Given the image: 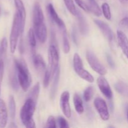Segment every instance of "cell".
I'll list each match as a JSON object with an SVG mask.
<instances>
[{
	"label": "cell",
	"instance_id": "obj_1",
	"mask_svg": "<svg viewBox=\"0 0 128 128\" xmlns=\"http://www.w3.org/2000/svg\"><path fill=\"white\" fill-rule=\"evenodd\" d=\"M14 62L20 86L24 92H26L32 82V79L28 68L26 62L22 59H14Z\"/></svg>",
	"mask_w": 128,
	"mask_h": 128
},
{
	"label": "cell",
	"instance_id": "obj_2",
	"mask_svg": "<svg viewBox=\"0 0 128 128\" xmlns=\"http://www.w3.org/2000/svg\"><path fill=\"white\" fill-rule=\"evenodd\" d=\"M36 102L34 100L28 98L21 108L20 111V118L22 124L26 128H36L35 122L33 120V115L36 109Z\"/></svg>",
	"mask_w": 128,
	"mask_h": 128
},
{
	"label": "cell",
	"instance_id": "obj_3",
	"mask_svg": "<svg viewBox=\"0 0 128 128\" xmlns=\"http://www.w3.org/2000/svg\"><path fill=\"white\" fill-rule=\"evenodd\" d=\"M22 28H21V18L18 12L16 11L14 15L13 21H12V28L10 36V51L11 53H14L16 51L19 36L22 34Z\"/></svg>",
	"mask_w": 128,
	"mask_h": 128
},
{
	"label": "cell",
	"instance_id": "obj_4",
	"mask_svg": "<svg viewBox=\"0 0 128 128\" xmlns=\"http://www.w3.org/2000/svg\"><path fill=\"white\" fill-rule=\"evenodd\" d=\"M73 67L76 73L82 80L90 83L94 82L93 76L84 68L82 60L78 53H75L74 55Z\"/></svg>",
	"mask_w": 128,
	"mask_h": 128
},
{
	"label": "cell",
	"instance_id": "obj_5",
	"mask_svg": "<svg viewBox=\"0 0 128 128\" xmlns=\"http://www.w3.org/2000/svg\"><path fill=\"white\" fill-rule=\"evenodd\" d=\"M86 57L88 62L93 71L101 76H104L107 74L108 71L106 68L101 63L96 55L92 51L88 50L86 51Z\"/></svg>",
	"mask_w": 128,
	"mask_h": 128
},
{
	"label": "cell",
	"instance_id": "obj_6",
	"mask_svg": "<svg viewBox=\"0 0 128 128\" xmlns=\"http://www.w3.org/2000/svg\"><path fill=\"white\" fill-rule=\"evenodd\" d=\"M48 58L49 63L50 65V69L49 70L51 71L52 76L54 74L55 72L59 68V56L58 47L54 44H50L48 50Z\"/></svg>",
	"mask_w": 128,
	"mask_h": 128
},
{
	"label": "cell",
	"instance_id": "obj_7",
	"mask_svg": "<svg viewBox=\"0 0 128 128\" xmlns=\"http://www.w3.org/2000/svg\"><path fill=\"white\" fill-rule=\"evenodd\" d=\"M94 22L98 26L100 30L102 32V34L106 38V40L109 41L111 47H112V46L114 45L115 36L113 31H112L110 26L106 22L100 20H94Z\"/></svg>",
	"mask_w": 128,
	"mask_h": 128
},
{
	"label": "cell",
	"instance_id": "obj_8",
	"mask_svg": "<svg viewBox=\"0 0 128 128\" xmlns=\"http://www.w3.org/2000/svg\"><path fill=\"white\" fill-rule=\"evenodd\" d=\"M94 105L101 118L103 121H108L110 116L106 101L101 98H97L94 100Z\"/></svg>",
	"mask_w": 128,
	"mask_h": 128
},
{
	"label": "cell",
	"instance_id": "obj_9",
	"mask_svg": "<svg viewBox=\"0 0 128 128\" xmlns=\"http://www.w3.org/2000/svg\"><path fill=\"white\" fill-rule=\"evenodd\" d=\"M70 92L68 91H64L61 95L60 98V106L62 112L68 118L71 116V110L70 104Z\"/></svg>",
	"mask_w": 128,
	"mask_h": 128
},
{
	"label": "cell",
	"instance_id": "obj_10",
	"mask_svg": "<svg viewBox=\"0 0 128 128\" xmlns=\"http://www.w3.org/2000/svg\"><path fill=\"white\" fill-rule=\"evenodd\" d=\"M97 84L102 94L108 100L112 98V91L106 79L103 76H100L97 80Z\"/></svg>",
	"mask_w": 128,
	"mask_h": 128
},
{
	"label": "cell",
	"instance_id": "obj_11",
	"mask_svg": "<svg viewBox=\"0 0 128 128\" xmlns=\"http://www.w3.org/2000/svg\"><path fill=\"white\" fill-rule=\"evenodd\" d=\"M44 17L42 10L41 9L40 3L36 2L34 4L33 11H32V22L33 26H38L44 23Z\"/></svg>",
	"mask_w": 128,
	"mask_h": 128
},
{
	"label": "cell",
	"instance_id": "obj_12",
	"mask_svg": "<svg viewBox=\"0 0 128 128\" xmlns=\"http://www.w3.org/2000/svg\"><path fill=\"white\" fill-rule=\"evenodd\" d=\"M47 11L49 14V16L51 18L52 21H53L54 22H55V24L58 26L59 28H60V30H63V29L66 28L64 22V21L59 17L58 14V13L56 12V10H55L54 8L52 6V4H48V5L47 6Z\"/></svg>",
	"mask_w": 128,
	"mask_h": 128
},
{
	"label": "cell",
	"instance_id": "obj_13",
	"mask_svg": "<svg viewBox=\"0 0 128 128\" xmlns=\"http://www.w3.org/2000/svg\"><path fill=\"white\" fill-rule=\"evenodd\" d=\"M35 35L41 43H44L48 38V31L45 23L33 26Z\"/></svg>",
	"mask_w": 128,
	"mask_h": 128
},
{
	"label": "cell",
	"instance_id": "obj_14",
	"mask_svg": "<svg viewBox=\"0 0 128 128\" xmlns=\"http://www.w3.org/2000/svg\"><path fill=\"white\" fill-rule=\"evenodd\" d=\"M117 38L118 44L122 52L128 59V38L127 36L122 31L118 30Z\"/></svg>",
	"mask_w": 128,
	"mask_h": 128
},
{
	"label": "cell",
	"instance_id": "obj_15",
	"mask_svg": "<svg viewBox=\"0 0 128 128\" xmlns=\"http://www.w3.org/2000/svg\"><path fill=\"white\" fill-rule=\"evenodd\" d=\"M14 1L15 6H16V11L18 12L20 18H21V28H22V32H23L26 18V10H25L24 6L22 0H14Z\"/></svg>",
	"mask_w": 128,
	"mask_h": 128
},
{
	"label": "cell",
	"instance_id": "obj_16",
	"mask_svg": "<svg viewBox=\"0 0 128 128\" xmlns=\"http://www.w3.org/2000/svg\"><path fill=\"white\" fill-rule=\"evenodd\" d=\"M32 62L34 68L38 72H42L46 70V63L41 55L36 54V52L32 54Z\"/></svg>",
	"mask_w": 128,
	"mask_h": 128
},
{
	"label": "cell",
	"instance_id": "obj_17",
	"mask_svg": "<svg viewBox=\"0 0 128 128\" xmlns=\"http://www.w3.org/2000/svg\"><path fill=\"white\" fill-rule=\"evenodd\" d=\"M8 121V111L4 101L0 99V128L6 127Z\"/></svg>",
	"mask_w": 128,
	"mask_h": 128
},
{
	"label": "cell",
	"instance_id": "obj_18",
	"mask_svg": "<svg viewBox=\"0 0 128 128\" xmlns=\"http://www.w3.org/2000/svg\"><path fill=\"white\" fill-rule=\"evenodd\" d=\"M76 16H77L78 20L79 28H80V32H81L82 34H86L88 33L89 28L86 20L84 18L82 13L79 11H78Z\"/></svg>",
	"mask_w": 128,
	"mask_h": 128
},
{
	"label": "cell",
	"instance_id": "obj_19",
	"mask_svg": "<svg viewBox=\"0 0 128 128\" xmlns=\"http://www.w3.org/2000/svg\"><path fill=\"white\" fill-rule=\"evenodd\" d=\"M60 67L57 69V70L55 72L54 74L53 75V82L52 84V87L51 90V94H50V97L51 99H54L56 96V92L58 91V88L59 84V80H60Z\"/></svg>",
	"mask_w": 128,
	"mask_h": 128
},
{
	"label": "cell",
	"instance_id": "obj_20",
	"mask_svg": "<svg viewBox=\"0 0 128 128\" xmlns=\"http://www.w3.org/2000/svg\"><path fill=\"white\" fill-rule=\"evenodd\" d=\"M73 102L75 110L76 112L79 114H81L84 112V106L82 100L81 99V96L78 93H75L73 97Z\"/></svg>",
	"mask_w": 128,
	"mask_h": 128
},
{
	"label": "cell",
	"instance_id": "obj_21",
	"mask_svg": "<svg viewBox=\"0 0 128 128\" xmlns=\"http://www.w3.org/2000/svg\"><path fill=\"white\" fill-rule=\"evenodd\" d=\"M115 90L117 92L128 98V84L122 81H118L114 85Z\"/></svg>",
	"mask_w": 128,
	"mask_h": 128
},
{
	"label": "cell",
	"instance_id": "obj_22",
	"mask_svg": "<svg viewBox=\"0 0 128 128\" xmlns=\"http://www.w3.org/2000/svg\"><path fill=\"white\" fill-rule=\"evenodd\" d=\"M88 5L91 12L96 16H100L102 14V11L95 0H87Z\"/></svg>",
	"mask_w": 128,
	"mask_h": 128
},
{
	"label": "cell",
	"instance_id": "obj_23",
	"mask_svg": "<svg viewBox=\"0 0 128 128\" xmlns=\"http://www.w3.org/2000/svg\"><path fill=\"white\" fill-rule=\"evenodd\" d=\"M28 40L29 44H30V48L31 49L32 53H35V48L36 46V40L35 38L34 31L32 29H30L28 31Z\"/></svg>",
	"mask_w": 128,
	"mask_h": 128
},
{
	"label": "cell",
	"instance_id": "obj_24",
	"mask_svg": "<svg viewBox=\"0 0 128 128\" xmlns=\"http://www.w3.org/2000/svg\"><path fill=\"white\" fill-rule=\"evenodd\" d=\"M40 82H37L33 87L31 88L30 90V92L28 94V98H30L31 100H34L35 102L37 103L38 99L39 94H40Z\"/></svg>",
	"mask_w": 128,
	"mask_h": 128
},
{
	"label": "cell",
	"instance_id": "obj_25",
	"mask_svg": "<svg viewBox=\"0 0 128 128\" xmlns=\"http://www.w3.org/2000/svg\"><path fill=\"white\" fill-rule=\"evenodd\" d=\"M8 106L10 118L12 120H14L16 116V102H15L14 98L12 95H10L9 96Z\"/></svg>",
	"mask_w": 128,
	"mask_h": 128
},
{
	"label": "cell",
	"instance_id": "obj_26",
	"mask_svg": "<svg viewBox=\"0 0 128 128\" xmlns=\"http://www.w3.org/2000/svg\"><path fill=\"white\" fill-rule=\"evenodd\" d=\"M61 32H62L63 51L64 52V53L68 54L70 51V42H69L68 37L66 28L63 29V30H61Z\"/></svg>",
	"mask_w": 128,
	"mask_h": 128
},
{
	"label": "cell",
	"instance_id": "obj_27",
	"mask_svg": "<svg viewBox=\"0 0 128 128\" xmlns=\"http://www.w3.org/2000/svg\"><path fill=\"white\" fill-rule=\"evenodd\" d=\"M8 48V41L6 38H3L0 41V60H3L6 54Z\"/></svg>",
	"mask_w": 128,
	"mask_h": 128
},
{
	"label": "cell",
	"instance_id": "obj_28",
	"mask_svg": "<svg viewBox=\"0 0 128 128\" xmlns=\"http://www.w3.org/2000/svg\"><path fill=\"white\" fill-rule=\"evenodd\" d=\"M15 73H16V70H15L14 71H12L11 72L10 76V81L12 89L15 91H17L19 88V84H19L18 80L17 75H16Z\"/></svg>",
	"mask_w": 128,
	"mask_h": 128
},
{
	"label": "cell",
	"instance_id": "obj_29",
	"mask_svg": "<svg viewBox=\"0 0 128 128\" xmlns=\"http://www.w3.org/2000/svg\"><path fill=\"white\" fill-rule=\"evenodd\" d=\"M63 1L64 2V4L66 5V8H67L68 10L70 11V13L71 14L74 15V16H76L78 10H76L73 0H63Z\"/></svg>",
	"mask_w": 128,
	"mask_h": 128
},
{
	"label": "cell",
	"instance_id": "obj_30",
	"mask_svg": "<svg viewBox=\"0 0 128 128\" xmlns=\"http://www.w3.org/2000/svg\"><path fill=\"white\" fill-rule=\"evenodd\" d=\"M94 94V88L92 86H89L84 91L83 98L86 102H89L92 99Z\"/></svg>",
	"mask_w": 128,
	"mask_h": 128
},
{
	"label": "cell",
	"instance_id": "obj_31",
	"mask_svg": "<svg viewBox=\"0 0 128 128\" xmlns=\"http://www.w3.org/2000/svg\"><path fill=\"white\" fill-rule=\"evenodd\" d=\"M102 12L103 13L105 18L108 20H111V12L110 7L107 2H104L102 4Z\"/></svg>",
	"mask_w": 128,
	"mask_h": 128
},
{
	"label": "cell",
	"instance_id": "obj_32",
	"mask_svg": "<svg viewBox=\"0 0 128 128\" xmlns=\"http://www.w3.org/2000/svg\"><path fill=\"white\" fill-rule=\"evenodd\" d=\"M52 76V74L51 73V71L49 69L46 70L45 71L44 76V80H43V86L44 88H47L49 86L50 81V78Z\"/></svg>",
	"mask_w": 128,
	"mask_h": 128
},
{
	"label": "cell",
	"instance_id": "obj_33",
	"mask_svg": "<svg viewBox=\"0 0 128 128\" xmlns=\"http://www.w3.org/2000/svg\"><path fill=\"white\" fill-rule=\"evenodd\" d=\"M46 127L49 128H56V122L54 117L52 116H50L46 121Z\"/></svg>",
	"mask_w": 128,
	"mask_h": 128
},
{
	"label": "cell",
	"instance_id": "obj_34",
	"mask_svg": "<svg viewBox=\"0 0 128 128\" xmlns=\"http://www.w3.org/2000/svg\"><path fill=\"white\" fill-rule=\"evenodd\" d=\"M57 122L58 123L59 127L61 128H69L68 122L66 121V119L64 118L62 116H59L57 118Z\"/></svg>",
	"mask_w": 128,
	"mask_h": 128
},
{
	"label": "cell",
	"instance_id": "obj_35",
	"mask_svg": "<svg viewBox=\"0 0 128 128\" xmlns=\"http://www.w3.org/2000/svg\"><path fill=\"white\" fill-rule=\"evenodd\" d=\"M74 1L78 5V6H80L82 10H83L86 12H90V10L88 7V5L83 0H74Z\"/></svg>",
	"mask_w": 128,
	"mask_h": 128
},
{
	"label": "cell",
	"instance_id": "obj_36",
	"mask_svg": "<svg viewBox=\"0 0 128 128\" xmlns=\"http://www.w3.org/2000/svg\"><path fill=\"white\" fill-rule=\"evenodd\" d=\"M4 61L2 60H0V92H1V86L2 81L4 74Z\"/></svg>",
	"mask_w": 128,
	"mask_h": 128
},
{
	"label": "cell",
	"instance_id": "obj_37",
	"mask_svg": "<svg viewBox=\"0 0 128 128\" xmlns=\"http://www.w3.org/2000/svg\"><path fill=\"white\" fill-rule=\"evenodd\" d=\"M51 44H54L56 46H58L57 41H56V34H55V32L52 30H51Z\"/></svg>",
	"mask_w": 128,
	"mask_h": 128
},
{
	"label": "cell",
	"instance_id": "obj_38",
	"mask_svg": "<svg viewBox=\"0 0 128 128\" xmlns=\"http://www.w3.org/2000/svg\"><path fill=\"white\" fill-rule=\"evenodd\" d=\"M120 25L123 28L128 27V18H124L120 22Z\"/></svg>",
	"mask_w": 128,
	"mask_h": 128
},
{
	"label": "cell",
	"instance_id": "obj_39",
	"mask_svg": "<svg viewBox=\"0 0 128 128\" xmlns=\"http://www.w3.org/2000/svg\"><path fill=\"white\" fill-rule=\"evenodd\" d=\"M72 40H73V41L74 42V43L76 44H78V38H77V35H76V29L73 28L72 31Z\"/></svg>",
	"mask_w": 128,
	"mask_h": 128
},
{
	"label": "cell",
	"instance_id": "obj_40",
	"mask_svg": "<svg viewBox=\"0 0 128 128\" xmlns=\"http://www.w3.org/2000/svg\"><path fill=\"white\" fill-rule=\"evenodd\" d=\"M107 61L108 62L110 66H111V68L114 67V62L113 60H112V58L111 57L110 55H107Z\"/></svg>",
	"mask_w": 128,
	"mask_h": 128
},
{
	"label": "cell",
	"instance_id": "obj_41",
	"mask_svg": "<svg viewBox=\"0 0 128 128\" xmlns=\"http://www.w3.org/2000/svg\"><path fill=\"white\" fill-rule=\"evenodd\" d=\"M122 4L125 6H128V0H119Z\"/></svg>",
	"mask_w": 128,
	"mask_h": 128
},
{
	"label": "cell",
	"instance_id": "obj_42",
	"mask_svg": "<svg viewBox=\"0 0 128 128\" xmlns=\"http://www.w3.org/2000/svg\"><path fill=\"white\" fill-rule=\"evenodd\" d=\"M18 126L14 123V122H11L9 125V128H17Z\"/></svg>",
	"mask_w": 128,
	"mask_h": 128
},
{
	"label": "cell",
	"instance_id": "obj_43",
	"mask_svg": "<svg viewBox=\"0 0 128 128\" xmlns=\"http://www.w3.org/2000/svg\"><path fill=\"white\" fill-rule=\"evenodd\" d=\"M126 117H127V120L128 121V103L126 104Z\"/></svg>",
	"mask_w": 128,
	"mask_h": 128
},
{
	"label": "cell",
	"instance_id": "obj_44",
	"mask_svg": "<svg viewBox=\"0 0 128 128\" xmlns=\"http://www.w3.org/2000/svg\"><path fill=\"white\" fill-rule=\"evenodd\" d=\"M1 8H0V15H1Z\"/></svg>",
	"mask_w": 128,
	"mask_h": 128
}]
</instances>
